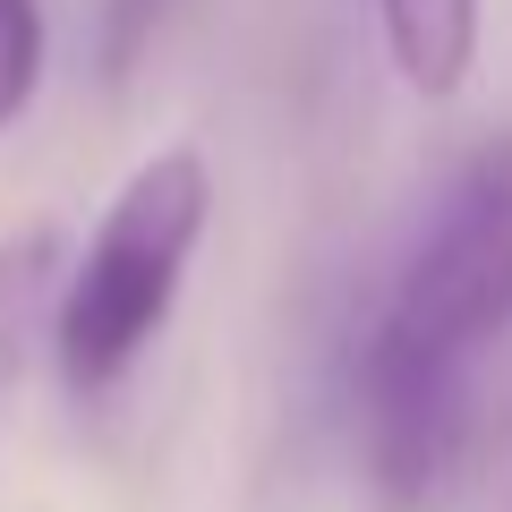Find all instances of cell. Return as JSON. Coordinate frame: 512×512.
Returning <instances> with one entry per match:
<instances>
[{
	"label": "cell",
	"mask_w": 512,
	"mask_h": 512,
	"mask_svg": "<svg viewBox=\"0 0 512 512\" xmlns=\"http://www.w3.org/2000/svg\"><path fill=\"white\" fill-rule=\"evenodd\" d=\"M205 222H214V163L197 146H154L111 188L103 222L69 256L60 333H52V367L77 402H103L154 350V333L171 325L180 282L205 248Z\"/></svg>",
	"instance_id": "6da1fadb"
},
{
	"label": "cell",
	"mask_w": 512,
	"mask_h": 512,
	"mask_svg": "<svg viewBox=\"0 0 512 512\" xmlns=\"http://www.w3.org/2000/svg\"><path fill=\"white\" fill-rule=\"evenodd\" d=\"M504 333H512V128H495L436 188L419 239L402 248L376 316H367V342L470 376L478 350Z\"/></svg>",
	"instance_id": "7a4b0ae2"
},
{
	"label": "cell",
	"mask_w": 512,
	"mask_h": 512,
	"mask_svg": "<svg viewBox=\"0 0 512 512\" xmlns=\"http://www.w3.org/2000/svg\"><path fill=\"white\" fill-rule=\"evenodd\" d=\"M350 427H359V470L384 495V512H419L461 478V461L478 444V384L453 376V367H419L359 333Z\"/></svg>",
	"instance_id": "3957f363"
},
{
	"label": "cell",
	"mask_w": 512,
	"mask_h": 512,
	"mask_svg": "<svg viewBox=\"0 0 512 512\" xmlns=\"http://www.w3.org/2000/svg\"><path fill=\"white\" fill-rule=\"evenodd\" d=\"M60 291H69V239H60V222L0 231V419L18 410L26 376L52 359Z\"/></svg>",
	"instance_id": "277c9868"
},
{
	"label": "cell",
	"mask_w": 512,
	"mask_h": 512,
	"mask_svg": "<svg viewBox=\"0 0 512 512\" xmlns=\"http://www.w3.org/2000/svg\"><path fill=\"white\" fill-rule=\"evenodd\" d=\"M384 60L419 103H453L478 69V35H487V0H376Z\"/></svg>",
	"instance_id": "5b68a950"
},
{
	"label": "cell",
	"mask_w": 512,
	"mask_h": 512,
	"mask_svg": "<svg viewBox=\"0 0 512 512\" xmlns=\"http://www.w3.org/2000/svg\"><path fill=\"white\" fill-rule=\"evenodd\" d=\"M43 86V0H0V128H18Z\"/></svg>",
	"instance_id": "8992f818"
},
{
	"label": "cell",
	"mask_w": 512,
	"mask_h": 512,
	"mask_svg": "<svg viewBox=\"0 0 512 512\" xmlns=\"http://www.w3.org/2000/svg\"><path fill=\"white\" fill-rule=\"evenodd\" d=\"M171 18H180V0H103V77H128Z\"/></svg>",
	"instance_id": "52a82bcc"
}]
</instances>
